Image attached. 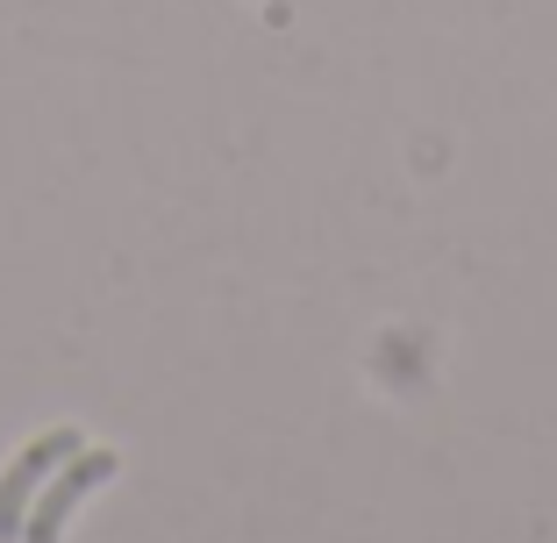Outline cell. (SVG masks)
<instances>
[{
    "mask_svg": "<svg viewBox=\"0 0 557 543\" xmlns=\"http://www.w3.org/2000/svg\"><path fill=\"white\" fill-rule=\"evenodd\" d=\"M72 451H79V436H72V429H50V436H36V444L22 451L15 465H8V479H0V536H22V522H29V501L44 494V479L58 472Z\"/></svg>",
    "mask_w": 557,
    "mask_h": 543,
    "instance_id": "cell-2",
    "label": "cell"
},
{
    "mask_svg": "<svg viewBox=\"0 0 557 543\" xmlns=\"http://www.w3.org/2000/svg\"><path fill=\"white\" fill-rule=\"evenodd\" d=\"M108 479H115V451H72V458L44 479V494L29 501L22 543H58V529L72 522V508H79L94 486H108Z\"/></svg>",
    "mask_w": 557,
    "mask_h": 543,
    "instance_id": "cell-1",
    "label": "cell"
}]
</instances>
